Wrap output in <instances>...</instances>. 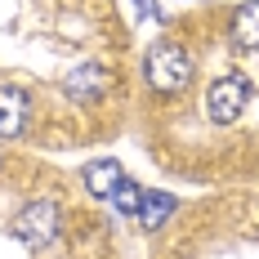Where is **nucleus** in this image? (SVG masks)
<instances>
[{"instance_id": "1", "label": "nucleus", "mask_w": 259, "mask_h": 259, "mask_svg": "<svg viewBox=\"0 0 259 259\" xmlns=\"http://www.w3.org/2000/svg\"><path fill=\"white\" fill-rule=\"evenodd\" d=\"M143 72H148V85H152L156 94H179L183 85L192 80V54L183 50V45H175V40H156L152 50H148Z\"/></svg>"}, {"instance_id": "2", "label": "nucleus", "mask_w": 259, "mask_h": 259, "mask_svg": "<svg viewBox=\"0 0 259 259\" xmlns=\"http://www.w3.org/2000/svg\"><path fill=\"white\" fill-rule=\"evenodd\" d=\"M246 103H250V80L237 76V72L233 76H219L206 94V112H210V121H219V125H233L237 116L246 112Z\"/></svg>"}, {"instance_id": "3", "label": "nucleus", "mask_w": 259, "mask_h": 259, "mask_svg": "<svg viewBox=\"0 0 259 259\" xmlns=\"http://www.w3.org/2000/svg\"><path fill=\"white\" fill-rule=\"evenodd\" d=\"M54 233H58V206L54 201H31L14 214V237L27 246H45V241H54Z\"/></svg>"}, {"instance_id": "4", "label": "nucleus", "mask_w": 259, "mask_h": 259, "mask_svg": "<svg viewBox=\"0 0 259 259\" xmlns=\"http://www.w3.org/2000/svg\"><path fill=\"white\" fill-rule=\"evenodd\" d=\"M27 112H31V99L18 85H0V139H14L27 130Z\"/></svg>"}, {"instance_id": "5", "label": "nucleus", "mask_w": 259, "mask_h": 259, "mask_svg": "<svg viewBox=\"0 0 259 259\" xmlns=\"http://www.w3.org/2000/svg\"><path fill=\"white\" fill-rule=\"evenodd\" d=\"M63 90H67L72 99H80V103H85V99H99V94L107 90V67L103 63H80V67L67 72Z\"/></svg>"}, {"instance_id": "6", "label": "nucleus", "mask_w": 259, "mask_h": 259, "mask_svg": "<svg viewBox=\"0 0 259 259\" xmlns=\"http://www.w3.org/2000/svg\"><path fill=\"white\" fill-rule=\"evenodd\" d=\"M233 40L241 50H259V0H246L233 9Z\"/></svg>"}, {"instance_id": "7", "label": "nucleus", "mask_w": 259, "mask_h": 259, "mask_svg": "<svg viewBox=\"0 0 259 259\" xmlns=\"http://www.w3.org/2000/svg\"><path fill=\"white\" fill-rule=\"evenodd\" d=\"M179 210V201L170 197V192H143V206H139V224L148 228V233H156L170 214Z\"/></svg>"}, {"instance_id": "8", "label": "nucleus", "mask_w": 259, "mask_h": 259, "mask_svg": "<svg viewBox=\"0 0 259 259\" xmlns=\"http://www.w3.org/2000/svg\"><path fill=\"white\" fill-rule=\"evenodd\" d=\"M116 183H121V165H116V161H90V165H85V188H90L94 197H112Z\"/></svg>"}, {"instance_id": "9", "label": "nucleus", "mask_w": 259, "mask_h": 259, "mask_svg": "<svg viewBox=\"0 0 259 259\" xmlns=\"http://www.w3.org/2000/svg\"><path fill=\"white\" fill-rule=\"evenodd\" d=\"M112 206L121 210V214H139V206H143V188L130 183V179H121V183H116V192H112Z\"/></svg>"}]
</instances>
